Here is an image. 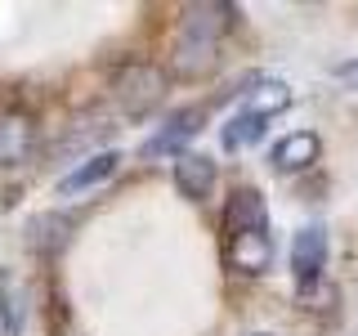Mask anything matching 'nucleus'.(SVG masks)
Segmentation results:
<instances>
[{
    "mask_svg": "<svg viewBox=\"0 0 358 336\" xmlns=\"http://www.w3.org/2000/svg\"><path fill=\"white\" fill-rule=\"evenodd\" d=\"M224 260L242 278H264L273 269V229L260 188H233L224 206Z\"/></svg>",
    "mask_w": 358,
    "mask_h": 336,
    "instance_id": "f257e3e1",
    "label": "nucleus"
},
{
    "mask_svg": "<svg viewBox=\"0 0 358 336\" xmlns=\"http://www.w3.org/2000/svg\"><path fill=\"white\" fill-rule=\"evenodd\" d=\"M238 22V9L224 5V0H201V5H188L179 14V31H175V50H171V67L175 76H206L210 67L220 63V45L229 36V27Z\"/></svg>",
    "mask_w": 358,
    "mask_h": 336,
    "instance_id": "f03ea898",
    "label": "nucleus"
},
{
    "mask_svg": "<svg viewBox=\"0 0 358 336\" xmlns=\"http://www.w3.org/2000/svg\"><path fill=\"white\" fill-rule=\"evenodd\" d=\"M162 99H166V72L157 63L134 59V63L117 67V76H112V104L121 108V117L143 121L148 112L162 108Z\"/></svg>",
    "mask_w": 358,
    "mask_h": 336,
    "instance_id": "7ed1b4c3",
    "label": "nucleus"
},
{
    "mask_svg": "<svg viewBox=\"0 0 358 336\" xmlns=\"http://www.w3.org/2000/svg\"><path fill=\"white\" fill-rule=\"evenodd\" d=\"M322 269H327V229L322 224H305L291 242V274H296L300 296H309L318 287Z\"/></svg>",
    "mask_w": 358,
    "mask_h": 336,
    "instance_id": "20e7f679",
    "label": "nucleus"
},
{
    "mask_svg": "<svg viewBox=\"0 0 358 336\" xmlns=\"http://www.w3.org/2000/svg\"><path fill=\"white\" fill-rule=\"evenodd\" d=\"M201 121H206V108H197V104L175 108L171 117L162 121V130H157L152 139L143 144V157H148V162H157V157H179V153H188L184 144L201 130Z\"/></svg>",
    "mask_w": 358,
    "mask_h": 336,
    "instance_id": "39448f33",
    "label": "nucleus"
},
{
    "mask_svg": "<svg viewBox=\"0 0 358 336\" xmlns=\"http://www.w3.org/2000/svg\"><path fill=\"white\" fill-rule=\"evenodd\" d=\"M36 144H41V130H36V121H31L27 112H18V108L0 112V171L31 162Z\"/></svg>",
    "mask_w": 358,
    "mask_h": 336,
    "instance_id": "423d86ee",
    "label": "nucleus"
},
{
    "mask_svg": "<svg viewBox=\"0 0 358 336\" xmlns=\"http://www.w3.org/2000/svg\"><path fill=\"white\" fill-rule=\"evenodd\" d=\"M175 188H179V197H188V202H206L210 197V188H215V157H206V153H179L175 157Z\"/></svg>",
    "mask_w": 358,
    "mask_h": 336,
    "instance_id": "0eeeda50",
    "label": "nucleus"
},
{
    "mask_svg": "<svg viewBox=\"0 0 358 336\" xmlns=\"http://www.w3.org/2000/svg\"><path fill=\"white\" fill-rule=\"evenodd\" d=\"M117 166H121V153H117V148L90 153L81 166H72V171L59 179V197H76V193H85V188H99L103 179L117 175Z\"/></svg>",
    "mask_w": 358,
    "mask_h": 336,
    "instance_id": "6e6552de",
    "label": "nucleus"
},
{
    "mask_svg": "<svg viewBox=\"0 0 358 336\" xmlns=\"http://www.w3.org/2000/svg\"><path fill=\"white\" fill-rule=\"evenodd\" d=\"M72 229H76V216L72 211H45V216L27 220V246L41 255H59L67 242H72Z\"/></svg>",
    "mask_w": 358,
    "mask_h": 336,
    "instance_id": "1a4fd4ad",
    "label": "nucleus"
},
{
    "mask_svg": "<svg viewBox=\"0 0 358 336\" xmlns=\"http://www.w3.org/2000/svg\"><path fill=\"white\" fill-rule=\"evenodd\" d=\"M318 153H322V139L313 130H291V134H282V139L273 144L268 162H273L282 175H296V171H309V166L318 162Z\"/></svg>",
    "mask_w": 358,
    "mask_h": 336,
    "instance_id": "9d476101",
    "label": "nucleus"
},
{
    "mask_svg": "<svg viewBox=\"0 0 358 336\" xmlns=\"http://www.w3.org/2000/svg\"><path fill=\"white\" fill-rule=\"evenodd\" d=\"M0 323H5V336H22L27 328V287L14 269H0Z\"/></svg>",
    "mask_w": 358,
    "mask_h": 336,
    "instance_id": "9b49d317",
    "label": "nucleus"
},
{
    "mask_svg": "<svg viewBox=\"0 0 358 336\" xmlns=\"http://www.w3.org/2000/svg\"><path fill=\"white\" fill-rule=\"evenodd\" d=\"M268 126V117L264 112H255V108H242V112H233L229 121H224V130H220V144H224V153H242L246 144H255L264 134Z\"/></svg>",
    "mask_w": 358,
    "mask_h": 336,
    "instance_id": "f8f14e48",
    "label": "nucleus"
},
{
    "mask_svg": "<svg viewBox=\"0 0 358 336\" xmlns=\"http://www.w3.org/2000/svg\"><path fill=\"white\" fill-rule=\"evenodd\" d=\"M291 104V90L282 81H273V85H260V94L251 99L246 108H255V112H264V117H273V112H282Z\"/></svg>",
    "mask_w": 358,
    "mask_h": 336,
    "instance_id": "ddd939ff",
    "label": "nucleus"
}]
</instances>
